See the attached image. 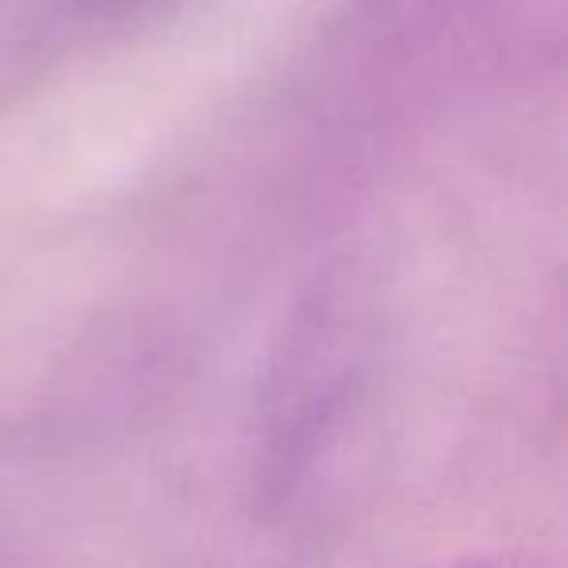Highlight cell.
Wrapping results in <instances>:
<instances>
[{"label":"cell","instance_id":"1","mask_svg":"<svg viewBox=\"0 0 568 568\" xmlns=\"http://www.w3.org/2000/svg\"><path fill=\"white\" fill-rule=\"evenodd\" d=\"M371 374V324L347 284L332 281L296 304L261 382L253 487L265 514L301 498L355 417Z\"/></svg>","mask_w":568,"mask_h":568},{"label":"cell","instance_id":"2","mask_svg":"<svg viewBox=\"0 0 568 568\" xmlns=\"http://www.w3.org/2000/svg\"><path fill=\"white\" fill-rule=\"evenodd\" d=\"M425 568H545L541 557L518 549H483V552H459V557L433 560Z\"/></svg>","mask_w":568,"mask_h":568},{"label":"cell","instance_id":"3","mask_svg":"<svg viewBox=\"0 0 568 568\" xmlns=\"http://www.w3.org/2000/svg\"><path fill=\"white\" fill-rule=\"evenodd\" d=\"M79 12H90V17H125V12L144 9L149 0H71Z\"/></svg>","mask_w":568,"mask_h":568}]
</instances>
